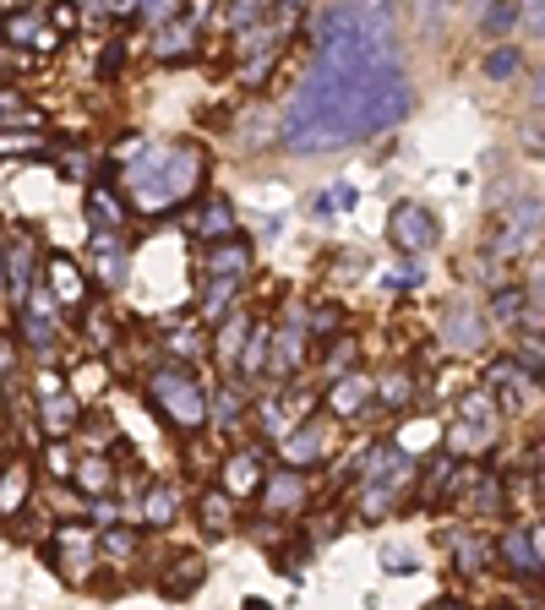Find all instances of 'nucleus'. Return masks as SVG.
I'll return each instance as SVG.
<instances>
[{
  "label": "nucleus",
  "instance_id": "f257e3e1",
  "mask_svg": "<svg viewBox=\"0 0 545 610\" xmlns=\"http://www.w3.org/2000/svg\"><path fill=\"white\" fill-rule=\"evenodd\" d=\"M207 175V153L203 142H158V147H142L136 158L121 164V192L136 213L147 218H164L175 207L197 203Z\"/></svg>",
  "mask_w": 545,
  "mask_h": 610
},
{
  "label": "nucleus",
  "instance_id": "f03ea898",
  "mask_svg": "<svg viewBox=\"0 0 545 610\" xmlns=\"http://www.w3.org/2000/svg\"><path fill=\"white\" fill-rule=\"evenodd\" d=\"M147 404L164 414V425L175 431H203L213 404H207V387L197 382V371L186 360H169V365H153L147 376Z\"/></svg>",
  "mask_w": 545,
  "mask_h": 610
},
{
  "label": "nucleus",
  "instance_id": "7ed1b4c3",
  "mask_svg": "<svg viewBox=\"0 0 545 610\" xmlns=\"http://www.w3.org/2000/svg\"><path fill=\"white\" fill-rule=\"evenodd\" d=\"M541 235H545V203H541V197H518V203L502 213L496 235H491V257L513 262V257H524Z\"/></svg>",
  "mask_w": 545,
  "mask_h": 610
},
{
  "label": "nucleus",
  "instance_id": "20e7f679",
  "mask_svg": "<svg viewBox=\"0 0 545 610\" xmlns=\"http://www.w3.org/2000/svg\"><path fill=\"white\" fill-rule=\"evenodd\" d=\"M61 572H66L71 583H88V572H99V529H88V524H61L55 529V545L44 550Z\"/></svg>",
  "mask_w": 545,
  "mask_h": 610
},
{
  "label": "nucleus",
  "instance_id": "39448f33",
  "mask_svg": "<svg viewBox=\"0 0 545 610\" xmlns=\"http://www.w3.org/2000/svg\"><path fill=\"white\" fill-rule=\"evenodd\" d=\"M55 294L50 289H33L28 300H22V311H17V328H22V343L39 354V360H55L61 354V328H55Z\"/></svg>",
  "mask_w": 545,
  "mask_h": 610
},
{
  "label": "nucleus",
  "instance_id": "423d86ee",
  "mask_svg": "<svg viewBox=\"0 0 545 610\" xmlns=\"http://www.w3.org/2000/svg\"><path fill=\"white\" fill-rule=\"evenodd\" d=\"M0 272H6V294L22 306L33 294V278H39V240H33V229H11L0 240Z\"/></svg>",
  "mask_w": 545,
  "mask_h": 610
},
{
  "label": "nucleus",
  "instance_id": "0eeeda50",
  "mask_svg": "<svg viewBox=\"0 0 545 610\" xmlns=\"http://www.w3.org/2000/svg\"><path fill=\"white\" fill-rule=\"evenodd\" d=\"M388 235H393V246H399L404 257H425V251L442 240V224H436V213L425 203H399L393 218H388Z\"/></svg>",
  "mask_w": 545,
  "mask_h": 610
},
{
  "label": "nucleus",
  "instance_id": "6e6552de",
  "mask_svg": "<svg viewBox=\"0 0 545 610\" xmlns=\"http://www.w3.org/2000/svg\"><path fill=\"white\" fill-rule=\"evenodd\" d=\"M333 442H339L333 425L311 414L306 425H295L289 436H278V458L295 464V469H311V464H328V458H333Z\"/></svg>",
  "mask_w": 545,
  "mask_h": 610
},
{
  "label": "nucleus",
  "instance_id": "1a4fd4ad",
  "mask_svg": "<svg viewBox=\"0 0 545 610\" xmlns=\"http://www.w3.org/2000/svg\"><path fill=\"white\" fill-rule=\"evenodd\" d=\"M306 311L300 306H289V317L272 328V349H268V376H295L300 365H306Z\"/></svg>",
  "mask_w": 545,
  "mask_h": 610
},
{
  "label": "nucleus",
  "instance_id": "9d476101",
  "mask_svg": "<svg viewBox=\"0 0 545 610\" xmlns=\"http://www.w3.org/2000/svg\"><path fill=\"white\" fill-rule=\"evenodd\" d=\"M263 513L268 518H295L306 502H311V479H306V469H295V464H284V469H272L268 479H263Z\"/></svg>",
  "mask_w": 545,
  "mask_h": 610
},
{
  "label": "nucleus",
  "instance_id": "9b49d317",
  "mask_svg": "<svg viewBox=\"0 0 545 610\" xmlns=\"http://www.w3.org/2000/svg\"><path fill=\"white\" fill-rule=\"evenodd\" d=\"M263 479H268V469H263V453H257V447H246V453H224V464H218V485H224L240 507L263 496Z\"/></svg>",
  "mask_w": 545,
  "mask_h": 610
},
{
  "label": "nucleus",
  "instance_id": "f8f14e48",
  "mask_svg": "<svg viewBox=\"0 0 545 610\" xmlns=\"http://www.w3.org/2000/svg\"><path fill=\"white\" fill-rule=\"evenodd\" d=\"M464 469H459V453H436L431 464H425V475H420V490H414V507H442L448 496H459L464 485Z\"/></svg>",
  "mask_w": 545,
  "mask_h": 610
},
{
  "label": "nucleus",
  "instance_id": "ddd939ff",
  "mask_svg": "<svg viewBox=\"0 0 545 610\" xmlns=\"http://www.w3.org/2000/svg\"><path fill=\"white\" fill-rule=\"evenodd\" d=\"M485 333H491V328H485V317H480L475 306H453L448 322H442V349L459 354V360H464V354H480V349H485Z\"/></svg>",
  "mask_w": 545,
  "mask_h": 610
},
{
  "label": "nucleus",
  "instance_id": "4468645a",
  "mask_svg": "<svg viewBox=\"0 0 545 610\" xmlns=\"http://www.w3.org/2000/svg\"><path fill=\"white\" fill-rule=\"evenodd\" d=\"M496 561H502L513 578H535V572H541V550H535V535H529L524 524H507V529L496 535Z\"/></svg>",
  "mask_w": 545,
  "mask_h": 610
},
{
  "label": "nucleus",
  "instance_id": "2eb2a0df",
  "mask_svg": "<svg viewBox=\"0 0 545 610\" xmlns=\"http://www.w3.org/2000/svg\"><path fill=\"white\" fill-rule=\"evenodd\" d=\"M207 578V561L197 556V550H181V556H169V567L158 572V595L164 600H192L197 589H203Z\"/></svg>",
  "mask_w": 545,
  "mask_h": 610
},
{
  "label": "nucleus",
  "instance_id": "dca6fc26",
  "mask_svg": "<svg viewBox=\"0 0 545 610\" xmlns=\"http://www.w3.org/2000/svg\"><path fill=\"white\" fill-rule=\"evenodd\" d=\"M44 278H50V294H55L61 306H71V311L88 306V272H82V262H71L66 251H55V257L44 262Z\"/></svg>",
  "mask_w": 545,
  "mask_h": 610
},
{
  "label": "nucleus",
  "instance_id": "f3484780",
  "mask_svg": "<svg viewBox=\"0 0 545 610\" xmlns=\"http://www.w3.org/2000/svg\"><path fill=\"white\" fill-rule=\"evenodd\" d=\"M496 436H502V420H453V431H448V453H459V458H485L491 447H496Z\"/></svg>",
  "mask_w": 545,
  "mask_h": 610
},
{
  "label": "nucleus",
  "instance_id": "a211bd4d",
  "mask_svg": "<svg viewBox=\"0 0 545 610\" xmlns=\"http://www.w3.org/2000/svg\"><path fill=\"white\" fill-rule=\"evenodd\" d=\"M485 393L502 409H524L529 404V371H524L518 360H496V365L485 371Z\"/></svg>",
  "mask_w": 545,
  "mask_h": 610
},
{
  "label": "nucleus",
  "instance_id": "6ab92c4d",
  "mask_svg": "<svg viewBox=\"0 0 545 610\" xmlns=\"http://www.w3.org/2000/svg\"><path fill=\"white\" fill-rule=\"evenodd\" d=\"M197 33H203V22H192V17L181 11V17H169V22L153 28V55H158V61H186V55L197 50Z\"/></svg>",
  "mask_w": 545,
  "mask_h": 610
},
{
  "label": "nucleus",
  "instance_id": "aec40b11",
  "mask_svg": "<svg viewBox=\"0 0 545 610\" xmlns=\"http://www.w3.org/2000/svg\"><path fill=\"white\" fill-rule=\"evenodd\" d=\"M246 272H251V246L240 235H224V240L207 246L203 278H246Z\"/></svg>",
  "mask_w": 545,
  "mask_h": 610
},
{
  "label": "nucleus",
  "instance_id": "412c9836",
  "mask_svg": "<svg viewBox=\"0 0 545 610\" xmlns=\"http://www.w3.org/2000/svg\"><path fill=\"white\" fill-rule=\"evenodd\" d=\"M76 420H82L76 393H71V387H55V382H44V399H39V425H44V436H66V431H76Z\"/></svg>",
  "mask_w": 545,
  "mask_h": 610
},
{
  "label": "nucleus",
  "instance_id": "4be33fe9",
  "mask_svg": "<svg viewBox=\"0 0 545 610\" xmlns=\"http://www.w3.org/2000/svg\"><path fill=\"white\" fill-rule=\"evenodd\" d=\"M218 333H213V354H218V365L235 376V365H240V349H246V333H251V311H229L224 322H213Z\"/></svg>",
  "mask_w": 545,
  "mask_h": 610
},
{
  "label": "nucleus",
  "instance_id": "5701e85b",
  "mask_svg": "<svg viewBox=\"0 0 545 610\" xmlns=\"http://www.w3.org/2000/svg\"><path fill=\"white\" fill-rule=\"evenodd\" d=\"M192 235L203 240V246H213V240H224V235H235V207H229V197H203V207L192 213Z\"/></svg>",
  "mask_w": 545,
  "mask_h": 610
},
{
  "label": "nucleus",
  "instance_id": "b1692460",
  "mask_svg": "<svg viewBox=\"0 0 545 610\" xmlns=\"http://www.w3.org/2000/svg\"><path fill=\"white\" fill-rule=\"evenodd\" d=\"M366 399H371V376L354 365V371H343V376H333V387H328V409L339 414V420H354L360 409H366Z\"/></svg>",
  "mask_w": 545,
  "mask_h": 610
},
{
  "label": "nucleus",
  "instance_id": "393cba45",
  "mask_svg": "<svg viewBox=\"0 0 545 610\" xmlns=\"http://www.w3.org/2000/svg\"><path fill=\"white\" fill-rule=\"evenodd\" d=\"M126 235H93V272H99V283H110V289H121L126 283Z\"/></svg>",
  "mask_w": 545,
  "mask_h": 610
},
{
  "label": "nucleus",
  "instance_id": "a878e982",
  "mask_svg": "<svg viewBox=\"0 0 545 610\" xmlns=\"http://www.w3.org/2000/svg\"><path fill=\"white\" fill-rule=\"evenodd\" d=\"M88 224L93 235H126V203L110 186H88Z\"/></svg>",
  "mask_w": 545,
  "mask_h": 610
},
{
  "label": "nucleus",
  "instance_id": "bb28decb",
  "mask_svg": "<svg viewBox=\"0 0 545 610\" xmlns=\"http://www.w3.org/2000/svg\"><path fill=\"white\" fill-rule=\"evenodd\" d=\"M235 507H240V502H235L224 485H207L203 496H197V518H203V529L213 540H224V535L235 529Z\"/></svg>",
  "mask_w": 545,
  "mask_h": 610
},
{
  "label": "nucleus",
  "instance_id": "cd10ccee",
  "mask_svg": "<svg viewBox=\"0 0 545 610\" xmlns=\"http://www.w3.org/2000/svg\"><path fill=\"white\" fill-rule=\"evenodd\" d=\"M0 33H6V39H17V44H33V50H55V33L44 28V11H39V6L11 11V17L0 22Z\"/></svg>",
  "mask_w": 545,
  "mask_h": 610
},
{
  "label": "nucleus",
  "instance_id": "c85d7f7f",
  "mask_svg": "<svg viewBox=\"0 0 545 610\" xmlns=\"http://www.w3.org/2000/svg\"><path fill=\"white\" fill-rule=\"evenodd\" d=\"M28 496H33V469H28L22 458H11V464L0 469V518H17V513L28 507Z\"/></svg>",
  "mask_w": 545,
  "mask_h": 610
},
{
  "label": "nucleus",
  "instance_id": "c756f323",
  "mask_svg": "<svg viewBox=\"0 0 545 610\" xmlns=\"http://www.w3.org/2000/svg\"><path fill=\"white\" fill-rule=\"evenodd\" d=\"M464 502L475 507L480 518H491V513H502L507 507V485L491 475V469H470V485H464Z\"/></svg>",
  "mask_w": 545,
  "mask_h": 610
},
{
  "label": "nucleus",
  "instance_id": "7c9ffc66",
  "mask_svg": "<svg viewBox=\"0 0 545 610\" xmlns=\"http://www.w3.org/2000/svg\"><path fill=\"white\" fill-rule=\"evenodd\" d=\"M235 294H240V278H207V289H203V322L213 328V322H224L229 311H235Z\"/></svg>",
  "mask_w": 545,
  "mask_h": 610
},
{
  "label": "nucleus",
  "instance_id": "2f4dec72",
  "mask_svg": "<svg viewBox=\"0 0 545 610\" xmlns=\"http://www.w3.org/2000/svg\"><path fill=\"white\" fill-rule=\"evenodd\" d=\"M284 61V44H272V50H257V55H240V93H257V87H268V76L278 71Z\"/></svg>",
  "mask_w": 545,
  "mask_h": 610
},
{
  "label": "nucleus",
  "instance_id": "473e14b6",
  "mask_svg": "<svg viewBox=\"0 0 545 610\" xmlns=\"http://www.w3.org/2000/svg\"><path fill=\"white\" fill-rule=\"evenodd\" d=\"M268 349H272V328H268V322H251V333H246V354H240L235 376H263V371H268Z\"/></svg>",
  "mask_w": 545,
  "mask_h": 610
},
{
  "label": "nucleus",
  "instance_id": "72a5a7b5",
  "mask_svg": "<svg viewBox=\"0 0 545 610\" xmlns=\"http://www.w3.org/2000/svg\"><path fill=\"white\" fill-rule=\"evenodd\" d=\"M491 556H496V545H485V540H480V535H475V529H464V535H453V561H459V572H470V578H480Z\"/></svg>",
  "mask_w": 545,
  "mask_h": 610
},
{
  "label": "nucleus",
  "instance_id": "f704fd0d",
  "mask_svg": "<svg viewBox=\"0 0 545 610\" xmlns=\"http://www.w3.org/2000/svg\"><path fill=\"white\" fill-rule=\"evenodd\" d=\"M175 513H181L175 485H153V490L142 496V518H147V529H169V524H175Z\"/></svg>",
  "mask_w": 545,
  "mask_h": 610
},
{
  "label": "nucleus",
  "instance_id": "c9c22d12",
  "mask_svg": "<svg viewBox=\"0 0 545 610\" xmlns=\"http://www.w3.org/2000/svg\"><path fill=\"white\" fill-rule=\"evenodd\" d=\"M22 126H44V115L33 110V104H22V93H11V87H0V136L6 132H22Z\"/></svg>",
  "mask_w": 545,
  "mask_h": 610
},
{
  "label": "nucleus",
  "instance_id": "e433bc0d",
  "mask_svg": "<svg viewBox=\"0 0 545 610\" xmlns=\"http://www.w3.org/2000/svg\"><path fill=\"white\" fill-rule=\"evenodd\" d=\"M414 393H420V382H414L409 371H388V376L377 382V404L388 409V414L409 409V404H414Z\"/></svg>",
  "mask_w": 545,
  "mask_h": 610
},
{
  "label": "nucleus",
  "instance_id": "4c0bfd02",
  "mask_svg": "<svg viewBox=\"0 0 545 610\" xmlns=\"http://www.w3.org/2000/svg\"><path fill=\"white\" fill-rule=\"evenodd\" d=\"M360 365V339L354 333H333V343H322V371H328V382L343 376V371H354Z\"/></svg>",
  "mask_w": 545,
  "mask_h": 610
},
{
  "label": "nucleus",
  "instance_id": "58836bf2",
  "mask_svg": "<svg viewBox=\"0 0 545 610\" xmlns=\"http://www.w3.org/2000/svg\"><path fill=\"white\" fill-rule=\"evenodd\" d=\"M71 479H76V490H82V496H104V490L115 485V469H110V458H104V453H93V458H82V464L71 469Z\"/></svg>",
  "mask_w": 545,
  "mask_h": 610
},
{
  "label": "nucleus",
  "instance_id": "ea45409f",
  "mask_svg": "<svg viewBox=\"0 0 545 610\" xmlns=\"http://www.w3.org/2000/svg\"><path fill=\"white\" fill-rule=\"evenodd\" d=\"M518 22H524V0H485V11H480V28H485L491 39L513 33Z\"/></svg>",
  "mask_w": 545,
  "mask_h": 610
},
{
  "label": "nucleus",
  "instance_id": "a19ab883",
  "mask_svg": "<svg viewBox=\"0 0 545 610\" xmlns=\"http://www.w3.org/2000/svg\"><path fill=\"white\" fill-rule=\"evenodd\" d=\"M524 311H529V289H524V283L491 289V322H518Z\"/></svg>",
  "mask_w": 545,
  "mask_h": 610
},
{
  "label": "nucleus",
  "instance_id": "79ce46f5",
  "mask_svg": "<svg viewBox=\"0 0 545 610\" xmlns=\"http://www.w3.org/2000/svg\"><path fill=\"white\" fill-rule=\"evenodd\" d=\"M272 11H278V0H224V22L240 33V28H251V22H268Z\"/></svg>",
  "mask_w": 545,
  "mask_h": 610
},
{
  "label": "nucleus",
  "instance_id": "37998d69",
  "mask_svg": "<svg viewBox=\"0 0 545 610\" xmlns=\"http://www.w3.org/2000/svg\"><path fill=\"white\" fill-rule=\"evenodd\" d=\"M306 333H311V343H328L333 333H343V306H339V300H322V306H311V322H306Z\"/></svg>",
  "mask_w": 545,
  "mask_h": 610
},
{
  "label": "nucleus",
  "instance_id": "c03bdc74",
  "mask_svg": "<svg viewBox=\"0 0 545 610\" xmlns=\"http://www.w3.org/2000/svg\"><path fill=\"white\" fill-rule=\"evenodd\" d=\"M524 71V50H513V44H496L491 55H485V76L491 82H513Z\"/></svg>",
  "mask_w": 545,
  "mask_h": 610
},
{
  "label": "nucleus",
  "instance_id": "a18cd8bd",
  "mask_svg": "<svg viewBox=\"0 0 545 610\" xmlns=\"http://www.w3.org/2000/svg\"><path fill=\"white\" fill-rule=\"evenodd\" d=\"M99 550H104L110 561H121V567H126V561H132L136 550H142V540H136L132 529H115V524H110V529L99 535Z\"/></svg>",
  "mask_w": 545,
  "mask_h": 610
},
{
  "label": "nucleus",
  "instance_id": "49530a36",
  "mask_svg": "<svg viewBox=\"0 0 545 610\" xmlns=\"http://www.w3.org/2000/svg\"><path fill=\"white\" fill-rule=\"evenodd\" d=\"M213 414H218V425H224V431H235V425H240L246 404H240V393H235V376H229V382L213 393Z\"/></svg>",
  "mask_w": 545,
  "mask_h": 610
},
{
  "label": "nucleus",
  "instance_id": "de8ad7c7",
  "mask_svg": "<svg viewBox=\"0 0 545 610\" xmlns=\"http://www.w3.org/2000/svg\"><path fill=\"white\" fill-rule=\"evenodd\" d=\"M82 328H88V343H93L99 354L115 349V322H104V311H88V306H82Z\"/></svg>",
  "mask_w": 545,
  "mask_h": 610
},
{
  "label": "nucleus",
  "instance_id": "09e8293b",
  "mask_svg": "<svg viewBox=\"0 0 545 610\" xmlns=\"http://www.w3.org/2000/svg\"><path fill=\"white\" fill-rule=\"evenodd\" d=\"M203 349H207V339H203V328H197V322H192V328H181V333H169V354H175V360H197Z\"/></svg>",
  "mask_w": 545,
  "mask_h": 610
},
{
  "label": "nucleus",
  "instance_id": "8fccbe9b",
  "mask_svg": "<svg viewBox=\"0 0 545 610\" xmlns=\"http://www.w3.org/2000/svg\"><path fill=\"white\" fill-rule=\"evenodd\" d=\"M132 17H142V22H169V17H181V0H132Z\"/></svg>",
  "mask_w": 545,
  "mask_h": 610
},
{
  "label": "nucleus",
  "instance_id": "3c124183",
  "mask_svg": "<svg viewBox=\"0 0 545 610\" xmlns=\"http://www.w3.org/2000/svg\"><path fill=\"white\" fill-rule=\"evenodd\" d=\"M518 365L541 376V371H545V333H529V339L518 343Z\"/></svg>",
  "mask_w": 545,
  "mask_h": 610
},
{
  "label": "nucleus",
  "instance_id": "603ef678",
  "mask_svg": "<svg viewBox=\"0 0 545 610\" xmlns=\"http://www.w3.org/2000/svg\"><path fill=\"white\" fill-rule=\"evenodd\" d=\"M420 278H425V268H420V257H409V262H404V268H399V272H393L388 283H393V289H409V283L420 289Z\"/></svg>",
  "mask_w": 545,
  "mask_h": 610
},
{
  "label": "nucleus",
  "instance_id": "864d4df0",
  "mask_svg": "<svg viewBox=\"0 0 545 610\" xmlns=\"http://www.w3.org/2000/svg\"><path fill=\"white\" fill-rule=\"evenodd\" d=\"M76 6H88L99 17H132V0H76Z\"/></svg>",
  "mask_w": 545,
  "mask_h": 610
},
{
  "label": "nucleus",
  "instance_id": "5fc2aeb1",
  "mask_svg": "<svg viewBox=\"0 0 545 610\" xmlns=\"http://www.w3.org/2000/svg\"><path fill=\"white\" fill-rule=\"evenodd\" d=\"M524 28L535 39H545V0H524Z\"/></svg>",
  "mask_w": 545,
  "mask_h": 610
},
{
  "label": "nucleus",
  "instance_id": "6e6d98bb",
  "mask_svg": "<svg viewBox=\"0 0 545 610\" xmlns=\"http://www.w3.org/2000/svg\"><path fill=\"white\" fill-rule=\"evenodd\" d=\"M121 66H126V39H115V44L104 50V61H99V71H104V76H115Z\"/></svg>",
  "mask_w": 545,
  "mask_h": 610
},
{
  "label": "nucleus",
  "instance_id": "4d7b16f0",
  "mask_svg": "<svg viewBox=\"0 0 545 610\" xmlns=\"http://www.w3.org/2000/svg\"><path fill=\"white\" fill-rule=\"evenodd\" d=\"M71 469H76V464H71V453L61 447V436H55V442H50V475H61V479H66Z\"/></svg>",
  "mask_w": 545,
  "mask_h": 610
},
{
  "label": "nucleus",
  "instance_id": "13d9d810",
  "mask_svg": "<svg viewBox=\"0 0 545 610\" xmlns=\"http://www.w3.org/2000/svg\"><path fill=\"white\" fill-rule=\"evenodd\" d=\"M518 136H524V153H529V158H541V153H545V136H541V126H524V132H518Z\"/></svg>",
  "mask_w": 545,
  "mask_h": 610
},
{
  "label": "nucleus",
  "instance_id": "bf43d9fd",
  "mask_svg": "<svg viewBox=\"0 0 545 610\" xmlns=\"http://www.w3.org/2000/svg\"><path fill=\"white\" fill-rule=\"evenodd\" d=\"M181 6H186V17H192V22H207V11H213L218 0H181Z\"/></svg>",
  "mask_w": 545,
  "mask_h": 610
},
{
  "label": "nucleus",
  "instance_id": "052dcab7",
  "mask_svg": "<svg viewBox=\"0 0 545 610\" xmlns=\"http://www.w3.org/2000/svg\"><path fill=\"white\" fill-rule=\"evenodd\" d=\"M529 99H535V110H545V66L535 71V82H529Z\"/></svg>",
  "mask_w": 545,
  "mask_h": 610
},
{
  "label": "nucleus",
  "instance_id": "680f3d73",
  "mask_svg": "<svg viewBox=\"0 0 545 610\" xmlns=\"http://www.w3.org/2000/svg\"><path fill=\"white\" fill-rule=\"evenodd\" d=\"M284 6H295V11H300V6H306V0H284Z\"/></svg>",
  "mask_w": 545,
  "mask_h": 610
},
{
  "label": "nucleus",
  "instance_id": "e2e57ef3",
  "mask_svg": "<svg viewBox=\"0 0 545 610\" xmlns=\"http://www.w3.org/2000/svg\"><path fill=\"white\" fill-rule=\"evenodd\" d=\"M475 11H485V0H475Z\"/></svg>",
  "mask_w": 545,
  "mask_h": 610
},
{
  "label": "nucleus",
  "instance_id": "0e129e2a",
  "mask_svg": "<svg viewBox=\"0 0 545 610\" xmlns=\"http://www.w3.org/2000/svg\"><path fill=\"white\" fill-rule=\"evenodd\" d=\"M541 387H545V371H541Z\"/></svg>",
  "mask_w": 545,
  "mask_h": 610
}]
</instances>
